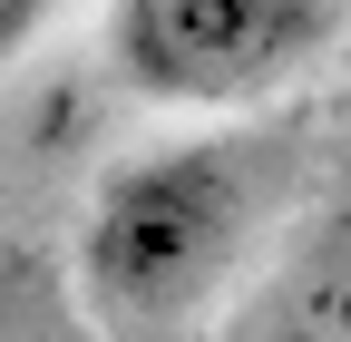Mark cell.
I'll return each instance as SVG.
<instances>
[{"label": "cell", "instance_id": "obj_1", "mask_svg": "<svg viewBox=\"0 0 351 342\" xmlns=\"http://www.w3.org/2000/svg\"><path fill=\"white\" fill-rule=\"evenodd\" d=\"M254 225V166L225 137H166L117 157L78 225V313L108 342H166L215 304Z\"/></svg>", "mask_w": 351, "mask_h": 342}, {"label": "cell", "instance_id": "obj_2", "mask_svg": "<svg viewBox=\"0 0 351 342\" xmlns=\"http://www.w3.org/2000/svg\"><path fill=\"white\" fill-rule=\"evenodd\" d=\"M332 39V0H117L108 59L147 108H254Z\"/></svg>", "mask_w": 351, "mask_h": 342}, {"label": "cell", "instance_id": "obj_3", "mask_svg": "<svg viewBox=\"0 0 351 342\" xmlns=\"http://www.w3.org/2000/svg\"><path fill=\"white\" fill-rule=\"evenodd\" d=\"M274 323H283V342H351V186L293 225Z\"/></svg>", "mask_w": 351, "mask_h": 342}, {"label": "cell", "instance_id": "obj_4", "mask_svg": "<svg viewBox=\"0 0 351 342\" xmlns=\"http://www.w3.org/2000/svg\"><path fill=\"white\" fill-rule=\"evenodd\" d=\"M0 342H98V323H69V313H10V323H0Z\"/></svg>", "mask_w": 351, "mask_h": 342}, {"label": "cell", "instance_id": "obj_5", "mask_svg": "<svg viewBox=\"0 0 351 342\" xmlns=\"http://www.w3.org/2000/svg\"><path fill=\"white\" fill-rule=\"evenodd\" d=\"M49 10H59V0H0V69H10L39 30H49Z\"/></svg>", "mask_w": 351, "mask_h": 342}]
</instances>
